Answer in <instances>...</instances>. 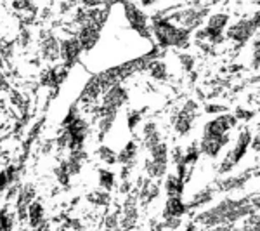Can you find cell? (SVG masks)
<instances>
[{"instance_id": "6da1fadb", "label": "cell", "mask_w": 260, "mask_h": 231, "mask_svg": "<svg viewBox=\"0 0 260 231\" xmlns=\"http://www.w3.org/2000/svg\"><path fill=\"white\" fill-rule=\"evenodd\" d=\"M149 24H151V33H153L154 40L158 42V47L186 49L187 45H189L192 33L177 26V24L170 23L165 16L158 14V12L149 16Z\"/></svg>"}, {"instance_id": "7a4b0ae2", "label": "cell", "mask_w": 260, "mask_h": 231, "mask_svg": "<svg viewBox=\"0 0 260 231\" xmlns=\"http://www.w3.org/2000/svg\"><path fill=\"white\" fill-rule=\"evenodd\" d=\"M251 142H253V136H251L250 129H243V131L238 134L236 141H234V146L229 148V151L224 155V158H222L219 169H217L220 176H229V172L245 158Z\"/></svg>"}, {"instance_id": "3957f363", "label": "cell", "mask_w": 260, "mask_h": 231, "mask_svg": "<svg viewBox=\"0 0 260 231\" xmlns=\"http://www.w3.org/2000/svg\"><path fill=\"white\" fill-rule=\"evenodd\" d=\"M260 28V12H255L250 18H241L234 21L225 32V39L233 40L238 47H243L246 42L251 40V37L257 33Z\"/></svg>"}, {"instance_id": "277c9868", "label": "cell", "mask_w": 260, "mask_h": 231, "mask_svg": "<svg viewBox=\"0 0 260 231\" xmlns=\"http://www.w3.org/2000/svg\"><path fill=\"white\" fill-rule=\"evenodd\" d=\"M229 14L228 12H213V14L208 16L207 24L205 28H200L196 37L198 39H205L210 44H219V42L224 40L225 32L229 28Z\"/></svg>"}, {"instance_id": "5b68a950", "label": "cell", "mask_w": 260, "mask_h": 231, "mask_svg": "<svg viewBox=\"0 0 260 231\" xmlns=\"http://www.w3.org/2000/svg\"><path fill=\"white\" fill-rule=\"evenodd\" d=\"M238 125V119L234 113H222L217 115L215 119L208 120L203 125V134L201 139H224V137L231 136V131Z\"/></svg>"}, {"instance_id": "8992f818", "label": "cell", "mask_w": 260, "mask_h": 231, "mask_svg": "<svg viewBox=\"0 0 260 231\" xmlns=\"http://www.w3.org/2000/svg\"><path fill=\"white\" fill-rule=\"evenodd\" d=\"M125 11V19L128 21L130 28L137 33L139 37L146 40H153V33H151V24H149V16L141 9L136 4H123Z\"/></svg>"}, {"instance_id": "52a82bcc", "label": "cell", "mask_w": 260, "mask_h": 231, "mask_svg": "<svg viewBox=\"0 0 260 231\" xmlns=\"http://www.w3.org/2000/svg\"><path fill=\"white\" fill-rule=\"evenodd\" d=\"M198 103L194 99H187L186 103L180 106V110L175 113L174 119V129L179 136H186V134L191 132L192 129V122H194L196 115H198Z\"/></svg>"}, {"instance_id": "ba28073f", "label": "cell", "mask_w": 260, "mask_h": 231, "mask_svg": "<svg viewBox=\"0 0 260 231\" xmlns=\"http://www.w3.org/2000/svg\"><path fill=\"white\" fill-rule=\"evenodd\" d=\"M127 101H128L127 87H123L121 83H115V85L104 89L101 108H103V110H110V111H118Z\"/></svg>"}, {"instance_id": "9c48e42d", "label": "cell", "mask_w": 260, "mask_h": 231, "mask_svg": "<svg viewBox=\"0 0 260 231\" xmlns=\"http://www.w3.org/2000/svg\"><path fill=\"white\" fill-rule=\"evenodd\" d=\"M39 47H40V54L44 56V60L56 61L57 57H61V42L57 40V37L54 35L52 30L40 32Z\"/></svg>"}, {"instance_id": "30bf717a", "label": "cell", "mask_w": 260, "mask_h": 231, "mask_svg": "<svg viewBox=\"0 0 260 231\" xmlns=\"http://www.w3.org/2000/svg\"><path fill=\"white\" fill-rule=\"evenodd\" d=\"M251 179V172L246 170V172H240V174H231V176H225L224 179H220L217 183V191L220 193H231V191H240L243 188L248 184V181Z\"/></svg>"}, {"instance_id": "8fae6325", "label": "cell", "mask_w": 260, "mask_h": 231, "mask_svg": "<svg viewBox=\"0 0 260 231\" xmlns=\"http://www.w3.org/2000/svg\"><path fill=\"white\" fill-rule=\"evenodd\" d=\"M35 201V186L33 184H23L16 196V209H18L19 219L28 217V209Z\"/></svg>"}, {"instance_id": "7c38bea8", "label": "cell", "mask_w": 260, "mask_h": 231, "mask_svg": "<svg viewBox=\"0 0 260 231\" xmlns=\"http://www.w3.org/2000/svg\"><path fill=\"white\" fill-rule=\"evenodd\" d=\"M187 209L184 198H167L165 207H163V219H182V216L186 214Z\"/></svg>"}, {"instance_id": "4fadbf2b", "label": "cell", "mask_w": 260, "mask_h": 231, "mask_svg": "<svg viewBox=\"0 0 260 231\" xmlns=\"http://www.w3.org/2000/svg\"><path fill=\"white\" fill-rule=\"evenodd\" d=\"M82 52L83 50L80 47V42L77 40V37H71V39L61 42V57L64 60L66 65H73Z\"/></svg>"}, {"instance_id": "5bb4252c", "label": "cell", "mask_w": 260, "mask_h": 231, "mask_svg": "<svg viewBox=\"0 0 260 231\" xmlns=\"http://www.w3.org/2000/svg\"><path fill=\"white\" fill-rule=\"evenodd\" d=\"M184 186H186V181H182L177 174H167L165 181H163V191H165L167 198H177V196L182 198Z\"/></svg>"}, {"instance_id": "9a60e30c", "label": "cell", "mask_w": 260, "mask_h": 231, "mask_svg": "<svg viewBox=\"0 0 260 231\" xmlns=\"http://www.w3.org/2000/svg\"><path fill=\"white\" fill-rule=\"evenodd\" d=\"M142 139H144L146 150L153 148V146L160 145L163 141V134L156 122H146V124L142 125Z\"/></svg>"}, {"instance_id": "2e32d148", "label": "cell", "mask_w": 260, "mask_h": 231, "mask_svg": "<svg viewBox=\"0 0 260 231\" xmlns=\"http://www.w3.org/2000/svg\"><path fill=\"white\" fill-rule=\"evenodd\" d=\"M116 117H118V111H110V110H103V108H99L98 110V125H95V127H98L99 139H103V137L111 131Z\"/></svg>"}, {"instance_id": "e0dca14e", "label": "cell", "mask_w": 260, "mask_h": 231, "mask_svg": "<svg viewBox=\"0 0 260 231\" xmlns=\"http://www.w3.org/2000/svg\"><path fill=\"white\" fill-rule=\"evenodd\" d=\"M215 191H217L215 188H210V186L196 191L194 195H191V198L186 201L187 209L192 211V209H201V207H205V205H208L213 200V196H215Z\"/></svg>"}, {"instance_id": "ac0fdd59", "label": "cell", "mask_w": 260, "mask_h": 231, "mask_svg": "<svg viewBox=\"0 0 260 231\" xmlns=\"http://www.w3.org/2000/svg\"><path fill=\"white\" fill-rule=\"evenodd\" d=\"M136 158H137V145H136V141H130L118 153V163H121L123 167L125 165L132 167L134 162H136Z\"/></svg>"}, {"instance_id": "d6986e66", "label": "cell", "mask_w": 260, "mask_h": 231, "mask_svg": "<svg viewBox=\"0 0 260 231\" xmlns=\"http://www.w3.org/2000/svg\"><path fill=\"white\" fill-rule=\"evenodd\" d=\"M28 219H30L31 228H40L44 224V207L40 201H33L28 209Z\"/></svg>"}, {"instance_id": "ffe728a7", "label": "cell", "mask_w": 260, "mask_h": 231, "mask_svg": "<svg viewBox=\"0 0 260 231\" xmlns=\"http://www.w3.org/2000/svg\"><path fill=\"white\" fill-rule=\"evenodd\" d=\"M148 70H149V75L154 78V80L158 82H163L167 80V77H169V71H167V65L160 60H153L148 65Z\"/></svg>"}, {"instance_id": "44dd1931", "label": "cell", "mask_w": 260, "mask_h": 231, "mask_svg": "<svg viewBox=\"0 0 260 231\" xmlns=\"http://www.w3.org/2000/svg\"><path fill=\"white\" fill-rule=\"evenodd\" d=\"M87 198H89L90 204L98 205V207H108L111 201V196L108 191L104 190H95V191H90L89 195H87Z\"/></svg>"}, {"instance_id": "7402d4cb", "label": "cell", "mask_w": 260, "mask_h": 231, "mask_svg": "<svg viewBox=\"0 0 260 231\" xmlns=\"http://www.w3.org/2000/svg\"><path fill=\"white\" fill-rule=\"evenodd\" d=\"M115 184H116L115 174H113L111 170H108V169H101L99 170V186H101V190L110 193L113 188H115Z\"/></svg>"}, {"instance_id": "603a6c76", "label": "cell", "mask_w": 260, "mask_h": 231, "mask_svg": "<svg viewBox=\"0 0 260 231\" xmlns=\"http://www.w3.org/2000/svg\"><path fill=\"white\" fill-rule=\"evenodd\" d=\"M98 155H99L101 160H103L104 163H108V165H115V163H118V153H115L110 146H99Z\"/></svg>"}, {"instance_id": "cb8c5ba5", "label": "cell", "mask_w": 260, "mask_h": 231, "mask_svg": "<svg viewBox=\"0 0 260 231\" xmlns=\"http://www.w3.org/2000/svg\"><path fill=\"white\" fill-rule=\"evenodd\" d=\"M120 216H121V209L118 211H113L104 217V229L106 231H116L120 224Z\"/></svg>"}, {"instance_id": "d4e9b609", "label": "cell", "mask_w": 260, "mask_h": 231, "mask_svg": "<svg viewBox=\"0 0 260 231\" xmlns=\"http://www.w3.org/2000/svg\"><path fill=\"white\" fill-rule=\"evenodd\" d=\"M228 111H229V108L219 103L207 104V106H205V113H210V115H222V113H228Z\"/></svg>"}, {"instance_id": "484cf974", "label": "cell", "mask_w": 260, "mask_h": 231, "mask_svg": "<svg viewBox=\"0 0 260 231\" xmlns=\"http://www.w3.org/2000/svg\"><path fill=\"white\" fill-rule=\"evenodd\" d=\"M179 63H180V66H182L184 71H192L194 60H192L189 54H179Z\"/></svg>"}, {"instance_id": "4316f807", "label": "cell", "mask_w": 260, "mask_h": 231, "mask_svg": "<svg viewBox=\"0 0 260 231\" xmlns=\"http://www.w3.org/2000/svg\"><path fill=\"white\" fill-rule=\"evenodd\" d=\"M0 222H2V229L4 231H9L11 228H12V216L9 214V211H6V209H4L2 212H0Z\"/></svg>"}, {"instance_id": "83f0119b", "label": "cell", "mask_w": 260, "mask_h": 231, "mask_svg": "<svg viewBox=\"0 0 260 231\" xmlns=\"http://www.w3.org/2000/svg\"><path fill=\"white\" fill-rule=\"evenodd\" d=\"M253 115L255 113L253 111H250V110H243V108H236V111H234V117L238 119V122L240 120H251L253 119Z\"/></svg>"}, {"instance_id": "f1b7e54d", "label": "cell", "mask_w": 260, "mask_h": 231, "mask_svg": "<svg viewBox=\"0 0 260 231\" xmlns=\"http://www.w3.org/2000/svg\"><path fill=\"white\" fill-rule=\"evenodd\" d=\"M141 122V113L139 111H128V127L130 131H134L136 125H139Z\"/></svg>"}, {"instance_id": "f546056e", "label": "cell", "mask_w": 260, "mask_h": 231, "mask_svg": "<svg viewBox=\"0 0 260 231\" xmlns=\"http://www.w3.org/2000/svg\"><path fill=\"white\" fill-rule=\"evenodd\" d=\"M251 57H253V63H251V65L258 66L260 65V39H255V42H253V54H251Z\"/></svg>"}, {"instance_id": "4dcf8cb0", "label": "cell", "mask_w": 260, "mask_h": 231, "mask_svg": "<svg viewBox=\"0 0 260 231\" xmlns=\"http://www.w3.org/2000/svg\"><path fill=\"white\" fill-rule=\"evenodd\" d=\"M205 231H241L240 226H231V224H222V226H213Z\"/></svg>"}, {"instance_id": "1f68e13d", "label": "cell", "mask_w": 260, "mask_h": 231, "mask_svg": "<svg viewBox=\"0 0 260 231\" xmlns=\"http://www.w3.org/2000/svg\"><path fill=\"white\" fill-rule=\"evenodd\" d=\"M250 204L253 205V209L260 212V193H251L250 195Z\"/></svg>"}, {"instance_id": "d6a6232c", "label": "cell", "mask_w": 260, "mask_h": 231, "mask_svg": "<svg viewBox=\"0 0 260 231\" xmlns=\"http://www.w3.org/2000/svg\"><path fill=\"white\" fill-rule=\"evenodd\" d=\"M0 198H2V191H0Z\"/></svg>"}]
</instances>
